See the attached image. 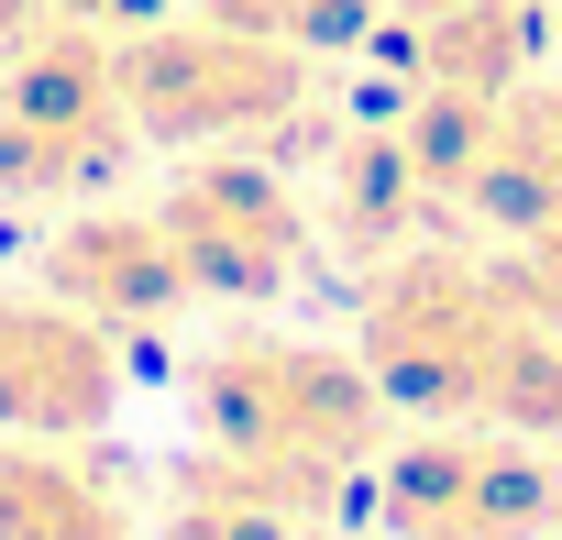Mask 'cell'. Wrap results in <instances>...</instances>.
<instances>
[{"mask_svg":"<svg viewBox=\"0 0 562 540\" xmlns=\"http://www.w3.org/2000/svg\"><path fill=\"white\" fill-rule=\"evenodd\" d=\"M364 364L397 408L463 430H562V331L507 288V265L408 243L364 288Z\"/></svg>","mask_w":562,"mask_h":540,"instance_id":"1","label":"cell"},{"mask_svg":"<svg viewBox=\"0 0 562 540\" xmlns=\"http://www.w3.org/2000/svg\"><path fill=\"white\" fill-rule=\"evenodd\" d=\"M199 430H210V452H221L254 496H276L288 518H310V507H331L342 474L375 452L386 386H375V364H342L331 342L232 331V342H210V364H199Z\"/></svg>","mask_w":562,"mask_h":540,"instance_id":"2","label":"cell"},{"mask_svg":"<svg viewBox=\"0 0 562 540\" xmlns=\"http://www.w3.org/2000/svg\"><path fill=\"white\" fill-rule=\"evenodd\" d=\"M122 100H133L144 144H210L221 155V144H254V133L310 111V56L199 12V23H166V34L122 45Z\"/></svg>","mask_w":562,"mask_h":540,"instance_id":"3","label":"cell"},{"mask_svg":"<svg viewBox=\"0 0 562 540\" xmlns=\"http://www.w3.org/2000/svg\"><path fill=\"white\" fill-rule=\"evenodd\" d=\"M133 100H122V45L45 23L0 67V188H100L133 155Z\"/></svg>","mask_w":562,"mask_h":540,"instance_id":"4","label":"cell"},{"mask_svg":"<svg viewBox=\"0 0 562 540\" xmlns=\"http://www.w3.org/2000/svg\"><path fill=\"white\" fill-rule=\"evenodd\" d=\"M177 265H188V288L210 299H276V288H299V265H310V210L288 199V177L254 166V155H199L166 199H155Z\"/></svg>","mask_w":562,"mask_h":540,"instance_id":"5","label":"cell"},{"mask_svg":"<svg viewBox=\"0 0 562 540\" xmlns=\"http://www.w3.org/2000/svg\"><path fill=\"white\" fill-rule=\"evenodd\" d=\"M551 507H562V485L496 430H441V441H408L386 463L397 540H540Z\"/></svg>","mask_w":562,"mask_h":540,"instance_id":"6","label":"cell"},{"mask_svg":"<svg viewBox=\"0 0 562 540\" xmlns=\"http://www.w3.org/2000/svg\"><path fill=\"white\" fill-rule=\"evenodd\" d=\"M122 397V364H111V331L78 320L67 299H0V430L23 441H78L100 430Z\"/></svg>","mask_w":562,"mask_h":540,"instance_id":"7","label":"cell"},{"mask_svg":"<svg viewBox=\"0 0 562 540\" xmlns=\"http://www.w3.org/2000/svg\"><path fill=\"white\" fill-rule=\"evenodd\" d=\"M45 288L78 320H100V331H133V320H166L177 299H199L155 210H89V221H67L45 243Z\"/></svg>","mask_w":562,"mask_h":540,"instance_id":"8","label":"cell"},{"mask_svg":"<svg viewBox=\"0 0 562 540\" xmlns=\"http://www.w3.org/2000/svg\"><path fill=\"white\" fill-rule=\"evenodd\" d=\"M463 210H485L507 232H562V78L529 100H496V133H485Z\"/></svg>","mask_w":562,"mask_h":540,"instance_id":"9","label":"cell"},{"mask_svg":"<svg viewBox=\"0 0 562 540\" xmlns=\"http://www.w3.org/2000/svg\"><path fill=\"white\" fill-rule=\"evenodd\" d=\"M0 540H133V518L56 441H0Z\"/></svg>","mask_w":562,"mask_h":540,"instance_id":"10","label":"cell"},{"mask_svg":"<svg viewBox=\"0 0 562 540\" xmlns=\"http://www.w3.org/2000/svg\"><path fill=\"white\" fill-rule=\"evenodd\" d=\"M375 12H386V0H210V23H243V34H265V45H299V56H321V45H353Z\"/></svg>","mask_w":562,"mask_h":540,"instance_id":"11","label":"cell"},{"mask_svg":"<svg viewBox=\"0 0 562 540\" xmlns=\"http://www.w3.org/2000/svg\"><path fill=\"white\" fill-rule=\"evenodd\" d=\"M507 288L562 331V232H518V254H507Z\"/></svg>","mask_w":562,"mask_h":540,"instance_id":"12","label":"cell"}]
</instances>
